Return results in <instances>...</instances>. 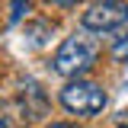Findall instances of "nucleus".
<instances>
[{
    "instance_id": "obj_9",
    "label": "nucleus",
    "mask_w": 128,
    "mask_h": 128,
    "mask_svg": "<svg viewBox=\"0 0 128 128\" xmlns=\"http://www.w3.org/2000/svg\"><path fill=\"white\" fill-rule=\"evenodd\" d=\"M0 128H10V125H6V122H3V118H0Z\"/></svg>"
},
{
    "instance_id": "obj_1",
    "label": "nucleus",
    "mask_w": 128,
    "mask_h": 128,
    "mask_svg": "<svg viewBox=\"0 0 128 128\" xmlns=\"http://www.w3.org/2000/svg\"><path fill=\"white\" fill-rule=\"evenodd\" d=\"M99 58V42H96L90 32H74L70 38H64L61 48L54 51V74L61 77H83Z\"/></svg>"
},
{
    "instance_id": "obj_2",
    "label": "nucleus",
    "mask_w": 128,
    "mask_h": 128,
    "mask_svg": "<svg viewBox=\"0 0 128 128\" xmlns=\"http://www.w3.org/2000/svg\"><path fill=\"white\" fill-rule=\"evenodd\" d=\"M106 102H109L106 90L99 83H93V80L74 77L61 90V106L67 112H74V115H99V112L106 109Z\"/></svg>"
},
{
    "instance_id": "obj_8",
    "label": "nucleus",
    "mask_w": 128,
    "mask_h": 128,
    "mask_svg": "<svg viewBox=\"0 0 128 128\" xmlns=\"http://www.w3.org/2000/svg\"><path fill=\"white\" fill-rule=\"evenodd\" d=\"M122 118H115V125H128V112H118Z\"/></svg>"
},
{
    "instance_id": "obj_6",
    "label": "nucleus",
    "mask_w": 128,
    "mask_h": 128,
    "mask_svg": "<svg viewBox=\"0 0 128 128\" xmlns=\"http://www.w3.org/2000/svg\"><path fill=\"white\" fill-rule=\"evenodd\" d=\"M48 3H54V6H61V10H70L77 0H48Z\"/></svg>"
},
{
    "instance_id": "obj_3",
    "label": "nucleus",
    "mask_w": 128,
    "mask_h": 128,
    "mask_svg": "<svg viewBox=\"0 0 128 128\" xmlns=\"http://www.w3.org/2000/svg\"><path fill=\"white\" fill-rule=\"evenodd\" d=\"M80 22H83L86 32H99V35L102 32H115L128 22V3L125 0H99L80 16Z\"/></svg>"
},
{
    "instance_id": "obj_5",
    "label": "nucleus",
    "mask_w": 128,
    "mask_h": 128,
    "mask_svg": "<svg viewBox=\"0 0 128 128\" xmlns=\"http://www.w3.org/2000/svg\"><path fill=\"white\" fill-rule=\"evenodd\" d=\"M22 3H29V0H13V13H10V22H19V16H22Z\"/></svg>"
},
{
    "instance_id": "obj_7",
    "label": "nucleus",
    "mask_w": 128,
    "mask_h": 128,
    "mask_svg": "<svg viewBox=\"0 0 128 128\" xmlns=\"http://www.w3.org/2000/svg\"><path fill=\"white\" fill-rule=\"evenodd\" d=\"M48 128H80V125H70V122H54V125H48Z\"/></svg>"
},
{
    "instance_id": "obj_4",
    "label": "nucleus",
    "mask_w": 128,
    "mask_h": 128,
    "mask_svg": "<svg viewBox=\"0 0 128 128\" xmlns=\"http://www.w3.org/2000/svg\"><path fill=\"white\" fill-rule=\"evenodd\" d=\"M112 58H115V61H128V32H122V35L112 42Z\"/></svg>"
}]
</instances>
